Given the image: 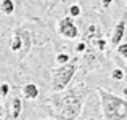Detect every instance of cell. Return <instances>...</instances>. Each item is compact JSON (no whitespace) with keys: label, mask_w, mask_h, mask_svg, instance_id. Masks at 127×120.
<instances>
[{"label":"cell","mask_w":127,"mask_h":120,"mask_svg":"<svg viewBox=\"0 0 127 120\" xmlns=\"http://www.w3.org/2000/svg\"><path fill=\"white\" fill-rule=\"evenodd\" d=\"M84 98L79 90H69L61 95H55L52 98V104L55 112L61 120H76L81 115L84 107Z\"/></svg>","instance_id":"1"},{"label":"cell","mask_w":127,"mask_h":120,"mask_svg":"<svg viewBox=\"0 0 127 120\" xmlns=\"http://www.w3.org/2000/svg\"><path fill=\"white\" fill-rule=\"evenodd\" d=\"M101 102V114L106 120H127V99L106 91L105 88H96Z\"/></svg>","instance_id":"2"},{"label":"cell","mask_w":127,"mask_h":120,"mask_svg":"<svg viewBox=\"0 0 127 120\" xmlns=\"http://www.w3.org/2000/svg\"><path fill=\"white\" fill-rule=\"evenodd\" d=\"M79 67V58H71V61L52 69V91L61 93L74 79Z\"/></svg>","instance_id":"3"},{"label":"cell","mask_w":127,"mask_h":120,"mask_svg":"<svg viewBox=\"0 0 127 120\" xmlns=\"http://www.w3.org/2000/svg\"><path fill=\"white\" fill-rule=\"evenodd\" d=\"M84 39H85L84 42L87 43V48L92 50V51L103 53L106 50V40H105V37H103L101 29H100L96 24L87 26V29H85V37Z\"/></svg>","instance_id":"4"},{"label":"cell","mask_w":127,"mask_h":120,"mask_svg":"<svg viewBox=\"0 0 127 120\" xmlns=\"http://www.w3.org/2000/svg\"><path fill=\"white\" fill-rule=\"evenodd\" d=\"M58 32L64 39H76L79 37V27L76 26L74 18L71 16H64L58 21Z\"/></svg>","instance_id":"5"},{"label":"cell","mask_w":127,"mask_h":120,"mask_svg":"<svg viewBox=\"0 0 127 120\" xmlns=\"http://www.w3.org/2000/svg\"><path fill=\"white\" fill-rule=\"evenodd\" d=\"M19 34H21V39H23V48L21 51L18 53V58L19 59H24L26 56L29 55V51H31V46H32V34L29 31H26V29H19Z\"/></svg>","instance_id":"6"},{"label":"cell","mask_w":127,"mask_h":120,"mask_svg":"<svg viewBox=\"0 0 127 120\" xmlns=\"http://www.w3.org/2000/svg\"><path fill=\"white\" fill-rule=\"evenodd\" d=\"M126 29H127L126 19H119V22L114 26V29H113V35H111V43L114 46H118V45L122 43V39H124V35H126Z\"/></svg>","instance_id":"7"},{"label":"cell","mask_w":127,"mask_h":120,"mask_svg":"<svg viewBox=\"0 0 127 120\" xmlns=\"http://www.w3.org/2000/svg\"><path fill=\"white\" fill-rule=\"evenodd\" d=\"M39 93H40V90H39V86L35 85V83H26L24 86H23V96H24L26 99H29V101H32V99H35L39 96Z\"/></svg>","instance_id":"8"},{"label":"cell","mask_w":127,"mask_h":120,"mask_svg":"<svg viewBox=\"0 0 127 120\" xmlns=\"http://www.w3.org/2000/svg\"><path fill=\"white\" fill-rule=\"evenodd\" d=\"M10 48H11V51H15V53H19L21 48H23V39H21V34H19L18 29H15V32H13L11 42H10Z\"/></svg>","instance_id":"9"},{"label":"cell","mask_w":127,"mask_h":120,"mask_svg":"<svg viewBox=\"0 0 127 120\" xmlns=\"http://www.w3.org/2000/svg\"><path fill=\"white\" fill-rule=\"evenodd\" d=\"M21 111H23V101H21V98H13L11 99V119L13 120H16L19 117V114H21Z\"/></svg>","instance_id":"10"},{"label":"cell","mask_w":127,"mask_h":120,"mask_svg":"<svg viewBox=\"0 0 127 120\" xmlns=\"http://www.w3.org/2000/svg\"><path fill=\"white\" fill-rule=\"evenodd\" d=\"M0 11L6 16L13 15V11H15V2L13 0H2L0 2Z\"/></svg>","instance_id":"11"},{"label":"cell","mask_w":127,"mask_h":120,"mask_svg":"<svg viewBox=\"0 0 127 120\" xmlns=\"http://www.w3.org/2000/svg\"><path fill=\"white\" fill-rule=\"evenodd\" d=\"M111 79L116 80V82H121V80L124 79V71H122V69H119V67L113 69V71H111Z\"/></svg>","instance_id":"12"},{"label":"cell","mask_w":127,"mask_h":120,"mask_svg":"<svg viewBox=\"0 0 127 120\" xmlns=\"http://www.w3.org/2000/svg\"><path fill=\"white\" fill-rule=\"evenodd\" d=\"M81 6L77 5V3H74V5H71L69 6V16H71V18H79V16H81Z\"/></svg>","instance_id":"13"},{"label":"cell","mask_w":127,"mask_h":120,"mask_svg":"<svg viewBox=\"0 0 127 120\" xmlns=\"http://www.w3.org/2000/svg\"><path fill=\"white\" fill-rule=\"evenodd\" d=\"M71 61V56L68 55V53H60V55H56V62H58L60 66L61 64H66V62Z\"/></svg>","instance_id":"14"},{"label":"cell","mask_w":127,"mask_h":120,"mask_svg":"<svg viewBox=\"0 0 127 120\" xmlns=\"http://www.w3.org/2000/svg\"><path fill=\"white\" fill-rule=\"evenodd\" d=\"M118 53L122 56V58L127 59V43H121V45H118Z\"/></svg>","instance_id":"15"},{"label":"cell","mask_w":127,"mask_h":120,"mask_svg":"<svg viewBox=\"0 0 127 120\" xmlns=\"http://www.w3.org/2000/svg\"><path fill=\"white\" fill-rule=\"evenodd\" d=\"M76 51H77V53H85V51H87V43L84 42V40L77 43V46H76Z\"/></svg>","instance_id":"16"},{"label":"cell","mask_w":127,"mask_h":120,"mask_svg":"<svg viewBox=\"0 0 127 120\" xmlns=\"http://www.w3.org/2000/svg\"><path fill=\"white\" fill-rule=\"evenodd\" d=\"M8 91H10L8 83H2V85H0V95H2V96H6V95H8Z\"/></svg>","instance_id":"17"},{"label":"cell","mask_w":127,"mask_h":120,"mask_svg":"<svg viewBox=\"0 0 127 120\" xmlns=\"http://www.w3.org/2000/svg\"><path fill=\"white\" fill-rule=\"evenodd\" d=\"M114 2V0H101V5H103V8H108L111 3Z\"/></svg>","instance_id":"18"},{"label":"cell","mask_w":127,"mask_h":120,"mask_svg":"<svg viewBox=\"0 0 127 120\" xmlns=\"http://www.w3.org/2000/svg\"><path fill=\"white\" fill-rule=\"evenodd\" d=\"M3 115H5V109H3L2 101H0V120H3Z\"/></svg>","instance_id":"19"},{"label":"cell","mask_w":127,"mask_h":120,"mask_svg":"<svg viewBox=\"0 0 127 120\" xmlns=\"http://www.w3.org/2000/svg\"><path fill=\"white\" fill-rule=\"evenodd\" d=\"M122 93H124V96H126V98H127V86H126L124 90H122Z\"/></svg>","instance_id":"20"},{"label":"cell","mask_w":127,"mask_h":120,"mask_svg":"<svg viewBox=\"0 0 127 120\" xmlns=\"http://www.w3.org/2000/svg\"><path fill=\"white\" fill-rule=\"evenodd\" d=\"M45 120H53V119H45Z\"/></svg>","instance_id":"21"},{"label":"cell","mask_w":127,"mask_h":120,"mask_svg":"<svg viewBox=\"0 0 127 120\" xmlns=\"http://www.w3.org/2000/svg\"><path fill=\"white\" fill-rule=\"evenodd\" d=\"M87 120H93V119H87Z\"/></svg>","instance_id":"22"},{"label":"cell","mask_w":127,"mask_h":120,"mask_svg":"<svg viewBox=\"0 0 127 120\" xmlns=\"http://www.w3.org/2000/svg\"><path fill=\"white\" fill-rule=\"evenodd\" d=\"M0 2H2V0H0Z\"/></svg>","instance_id":"23"},{"label":"cell","mask_w":127,"mask_h":120,"mask_svg":"<svg viewBox=\"0 0 127 120\" xmlns=\"http://www.w3.org/2000/svg\"><path fill=\"white\" fill-rule=\"evenodd\" d=\"M126 61H127V59H126Z\"/></svg>","instance_id":"24"}]
</instances>
